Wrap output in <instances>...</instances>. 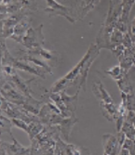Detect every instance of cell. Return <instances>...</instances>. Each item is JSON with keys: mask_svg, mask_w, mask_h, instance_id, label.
I'll use <instances>...</instances> for the list:
<instances>
[{"mask_svg": "<svg viewBox=\"0 0 135 155\" xmlns=\"http://www.w3.org/2000/svg\"><path fill=\"white\" fill-rule=\"evenodd\" d=\"M46 2L48 4L47 8H45V11L48 12L49 15H61L65 17L68 21H70L72 23H74V20L71 18L70 13H69V8H67L66 7L59 4L56 2L55 0H46Z\"/></svg>", "mask_w": 135, "mask_h": 155, "instance_id": "obj_6", "label": "cell"}, {"mask_svg": "<svg viewBox=\"0 0 135 155\" xmlns=\"http://www.w3.org/2000/svg\"><path fill=\"white\" fill-rule=\"evenodd\" d=\"M99 54V51L97 48L92 45L90 46L89 49L86 53V55L83 57L77 65L72 69L70 73L67 74L62 78L59 79L53 86L49 88L50 92H60L62 90H65L68 87L71 86H76L77 89L85 90L86 86V79L88 77V73L89 70V66L93 62L94 59L97 57Z\"/></svg>", "mask_w": 135, "mask_h": 155, "instance_id": "obj_1", "label": "cell"}, {"mask_svg": "<svg viewBox=\"0 0 135 155\" xmlns=\"http://www.w3.org/2000/svg\"><path fill=\"white\" fill-rule=\"evenodd\" d=\"M77 121L78 119L76 116L63 117L55 124V125H58V127L60 128L61 134L62 135L65 141H68L69 137H70V132L73 128V126Z\"/></svg>", "mask_w": 135, "mask_h": 155, "instance_id": "obj_7", "label": "cell"}, {"mask_svg": "<svg viewBox=\"0 0 135 155\" xmlns=\"http://www.w3.org/2000/svg\"><path fill=\"white\" fill-rule=\"evenodd\" d=\"M41 29H42V25L37 27L36 29L30 28L22 38L23 46H25L30 50L40 48V46L43 44V35H42Z\"/></svg>", "mask_w": 135, "mask_h": 155, "instance_id": "obj_4", "label": "cell"}, {"mask_svg": "<svg viewBox=\"0 0 135 155\" xmlns=\"http://www.w3.org/2000/svg\"><path fill=\"white\" fill-rule=\"evenodd\" d=\"M103 143L104 148V154H116L118 151V147L121 143H118L117 139L112 135H104L103 137Z\"/></svg>", "mask_w": 135, "mask_h": 155, "instance_id": "obj_8", "label": "cell"}, {"mask_svg": "<svg viewBox=\"0 0 135 155\" xmlns=\"http://www.w3.org/2000/svg\"><path fill=\"white\" fill-rule=\"evenodd\" d=\"M11 138L13 143L9 144L7 142H1V154L2 155H8V154H31V147L25 148L22 146L16 138L11 135Z\"/></svg>", "mask_w": 135, "mask_h": 155, "instance_id": "obj_5", "label": "cell"}, {"mask_svg": "<svg viewBox=\"0 0 135 155\" xmlns=\"http://www.w3.org/2000/svg\"><path fill=\"white\" fill-rule=\"evenodd\" d=\"M79 89H77L76 93L74 96H68L65 93V90L60 92H48V96L49 100L53 102L65 117L75 116V111L77 105Z\"/></svg>", "mask_w": 135, "mask_h": 155, "instance_id": "obj_2", "label": "cell"}, {"mask_svg": "<svg viewBox=\"0 0 135 155\" xmlns=\"http://www.w3.org/2000/svg\"><path fill=\"white\" fill-rule=\"evenodd\" d=\"M13 126L14 124L12 123V120L1 115V133H8L11 136V128Z\"/></svg>", "mask_w": 135, "mask_h": 155, "instance_id": "obj_9", "label": "cell"}, {"mask_svg": "<svg viewBox=\"0 0 135 155\" xmlns=\"http://www.w3.org/2000/svg\"><path fill=\"white\" fill-rule=\"evenodd\" d=\"M92 91L101 103V107L104 116L108 120H113L114 118H116L117 110L115 109V103L109 94L104 89L103 84L100 82H94L92 84Z\"/></svg>", "mask_w": 135, "mask_h": 155, "instance_id": "obj_3", "label": "cell"}]
</instances>
